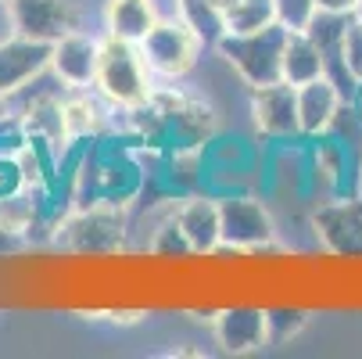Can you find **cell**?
<instances>
[{"mask_svg": "<svg viewBox=\"0 0 362 359\" xmlns=\"http://www.w3.org/2000/svg\"><path fill=\"white\" fill-rule=\"evenodd\" d=\"M176 223L190 244V251H216L223 244V220L212 198H194L176 212Z\"/></svg>", "mask_w": 362, "mask_h": 359, "instance_id": "13", "label": "cell"}, {"mask_svg": "<svg viewBox=\"0 0 362 359\" xmlns=\"http://www.w3.org/2000/svg\"><path fill=\"white\" fill-rule=\"evenodd\" d=\"M316 230L330 251L362 255V198L323 201L316 212Z\"/></svg>", "mask_w": 362, "mask_h": 359, "instance_id": "8", "label": "cell"}, {"mask_svg": "<svg viewBox=\"0 0 362 359\" xmlns=\"http://www.w3.org/2000/svg\"><path fill=\"white\" fill-rule=\"evenodd\" d=\"M62 115H65V133L72 137H86L97 130V105L90 97H69L62 101Z\"/></svg>", "mask_w": 362, "mask_h": 359, "instance_id": "19", "label": "cell"}, {"mask_svg": "<svg viewBox=\"0 0 362 359\" xmlns=\"http://www.w3.org/2000/svg\"><path fill=\"white\" fill-rule=\"evenodd\" d=\"M291 29L280 22L255 29V33H226L216 47L223 50V58L240 72V79L255 86H269L284 79V47H287Z\"/></svg>", "mask_w": 362, "mask_h": 359, "instance_id": "2", "label": "cell"}, {"mask_svg": "<svg viewBox=\"0 0 362 359\" xmlns=\"http://www.w3.org/2000/svg\"><path fill=\"white\" fill-rule=\"evenodd\" d=\"M201 43L204 40L183 18H169V22L158 18V25L140 40V55H144V62L154 76L176 79V76L190 72V65L197 62Z\"/></svg>", "mask_w": 362, "mask_h": 359, "instance_id": "3", "label": "cell"}, {"mask_svg": "<svg viewBox=\"0 0 362 359\" xmlns=\"http://www.w3.org/2000/svg\"><path fill=\"white\" fill-rule=\"evenodd\" d=\"M351 108H355V115H358V122H362V83H358V90H355V97H351Z\"/></svg>", "mask_w": 362, "mask_h": 359, "instance_id": "25", "label": "cell"}, {"mask_svg": "<svg viewBox=\"0 0 362 359\" xmlns=\"http://www.w3.org/2000/svg\"><path fill=\"white\" fill-rule=\"evenodd\" d=\"M348 105L344 93L330 76H320L313 83L298 86V126L305 137H320L330 133V126L341 119V108Z\"/></svg>", "mask_w": 362, "mask_h": 359, "instance_id": "10", "label": "cell"}, {"mask_svg": "<svg viewBox=\"0 0 362 359\" xmlns=\"http://www.w3.org/2000/svg\"><path fill=\"white\" fill-rule=\"evenodd\" d=\"M341 58H344V69L351 72L355 83H362V18H355L344 33V43H341Z\"/></svg>", "mask_w": 362, "mask_h": 359, "instance_id": "22", "label": "cell"}, {"mask_svg": "<svg viewBox=\"0 0 362 359\" xmlns=\"http://www.w3.org/2000/svg\"><path fill=\"white\" fill-rule=\"evenodd\" d=\"M305 327V309H266V334L269 345H284Z\"/></svg>", "mask_w": 362, "mask_h": 359, "instance_id": "20", "label": "cell"}, {"mask_svg": "<svg viewBox=\"0 0 362 359\" xmlns=\"http://www.w3.org/2000/svg\"><path fill=\"white\" fill-rule=\"evenodd\" d=\"M105 33L140 43L154 25H158V11H154V0H105Z\"/></svg>", "mask_w": 362, "mask_h": 359, "instance_id": "14", "label": "cell"}, {"mask_svg": "<svg viewBox=\"0 0 362 359\" xmlns=\"http://www.w3.org/2000/svg\"><path fill=\"white\" fill-rule=\"evenodd\" d=\"M62 234H65V244L76 251H112L122 244V220L105 209H90L69 220Z\"/></svg>", "mask_w": 362, "mask_h": 359, "instance_id": "12", "label": "cell"}, {"mask_svg": "<svg viewBox=\"0 0 362 359\" xmlns=\"http://www.w3.org/2000/svg\"><path fill=\"white\" fill-rule=\"evenodd\" d=\"M212 4H216V11H223V18H226V11L237 4V0H212Z\"/></svg>", "mask_w": 362, "mask_h": 359, "instance_id": "26", "label": "cell"}, {"mask_svg": "<svg viewBox=\"0 0 362 359\" xmlns=\"http://www.w3.org/2000/svg\"><path fill=\"white\" fill-rule=\"evenodd\" d=\"M97 62H100V40L72 29L62 40L50 43V72H54L69 90H86L97 79Z\"/></svg>", "mask_w": 362, "mask_h": 359, "instance_id": "5", "label": "cell"}, {"mask_svg": "<svg viewBox=\"0 0 362 359\" xmlns=\"http://www.w3.org/2000/svg\"><path fill=\"white\" fill-rule=\"evenodd\" d=\"M276 4V22L291 33H305V25L316 18V0H273Z\"/></svg>", "mask_w": 362, "mask_h": 359, "instance_id": "21", "label": "cell"}, {"mask_svg": "<svg viewBox=\"0 0 362 359\" xmlns=\"http://www.w3.org/2000/svg\"><path fill=\"white\" fill-rule=\"evenodd\" d=\"M8 8L15 18V33L40 43H54L76 29L72 0H8Z\"/></svg>", "mask_w": 362, "mask_h": 359, "instance_id": "4", "label": "cell"}, {"mask_svg": "<svg viewBox=\"0 0 362 359\" xmlns=\"http://www.w3.org/2000/svg\"><path fill=\"white\" fill-rule=\"evenodd\" d=\"M219 220H223V244L226 248H262L276 234L269 212L255 198H223Z\"/></svg>", "mask_w": 362, "mask_h": 359, "instance_id": "6", "label": "cell"}, {"mask_svg": "<svg viewBox=\"0 0 362 359\" xmlns=\"http://www.w3.org/2000/svg\"><path fill=\"white\" fill-rule=\"evenodd\" d=\"M327 76V62L320 55V47L313 43L308 33H291L287 36V47H284V79L291 86H305Z\"/></svg>", "mask_w": 362, "mask_h": 359, "instance_id": "16", "label": "cell"}, {"mask_svg": "<svg viewBox=\"0 0 362 359\" xmlns=\"http://www.w3.org/2000/svg\"><path fill=\"white\" fill-rule=\"evenodd\" d=\"M216 341L240 355V352H255L258 345H269L266 334V309H251V305H233L216 317Z\"/></svg>", "mask_w": 362, "mask_h": 359, "instance_id": "11", "label": "cell"}, {"mask_svg": "<svg viewBox=\"0 0 362 359\" xmlns=\"http://www.w3.org/2000/svg\"><path fill=\"white\" fill-rule=\"evenodd\" d=\"M251 115H255L258 130L269 133V137L301 133V126H298V86H291L287 79L269 83V86H255Z\"/></svg>", "mask_w": 362, "mask_h": 359, "instance_id": "9", "label": "cell"}, {"mask_svg": "<svg viewBox=\"0 0 362 359\" xmlns=\"http://www.w3.org/2000/svg\"><path fill=\"white\" fill-rule=\"evenodd\" d=\"M276 22V4L273 0H237L226 11V33H255Z\"/></svg>", "mask_w": 362, "mask_h": 359, "instance_id": "18", "label": "cell"}, {"mask_svg": "<svg viewBox=\"0 0 362 359\" xmlns=\"http://www.w3.org/2000/svg\"><path fill=\"white\" fill-rule=\"evenodd\" d=\"M47 69H50V43L15 33L11 40L0 43V97H11L18 86H25Z\"/></svg>", "mask_w": 362, "mask_h": 359, "instance_id": "7", "label": "cell"}, {"mask_svg": "<svg viewBox=\"0 0 362 359\" xmlns=\"http://www.w3.org/2000/svg\"><path fill=\"white\" fill-rule=\"evenodd\" d=\"M93 86L115 108H144L151 101V69L140 55V43H129L119 36L100 40V62H97Z\"/></svg>", "mask_w": 362, "mask_h": 359, "instance_id": "1", "label": "cell"}, {"mask_svg": "<svg viewBox=\"0 0 362 359\" xmlns=\"http://www.w3.org/2000/svg\"><path fill=\"white\" fill-rule=\"evenodd\" d=\"M358 18H362V0H358Z\"/></svg>", "mask_w": 362, "mask_h": 359, "instance_id": "27", "label": "cell"}, {"mask_svg": "<svg viewBox=\"0 0 362 359\" xmlns=\"http://www.w3.org/2000/svg\"><path fill=\"white\" fill-rule=\"evenodd\" d=\"M43 187H15L0 194V230L11 237H25L29 230H36L43 216Z\"/></svg>", "mask_w": 362, "mask_h": 359, "instance_id": "15", "label": "cell"}, {"mask_svg": "<svg viewBox=\"0 0 362 359\" xmlns=\"http://www.w3.org/2000/svg\"><path fill=\"white\" fill-rule=\"evenodd\" d=\"M15 36V18H11V8H8V0H0V43L11 40Z\"/></svg>", "mask_w": 362, "mask_h": 359, "instance_id": "23", "label": "cell"}, {"mask_svg": "<svg viewBox=\"0 0 362 359\" xmlns=\"http://www.w3.org/2000/svg\"><path fill=\"white\" fill-rule=\"evenodd\" d=\"M180 18L204 40V43H219L226 36V18L223 11H216L212 0H176Z\"/></svg>", "mask_w": 362, "mask_h": 359, "instance_id": "17", "label": "cell"}, {"mask_svg": "<svg viewBox=\"0 0 362 359\" xmlns=\"http://www.w3.org/2000/svg\"><path fill=\"white\" fill-rule=\"evenodd\" d=\"M320 11H355L358 15V0H316Z\"/></svg>", "mask_w": 362, "mask_h": 359, "instance_id": "24", "label": "cell"}]
</instances>
